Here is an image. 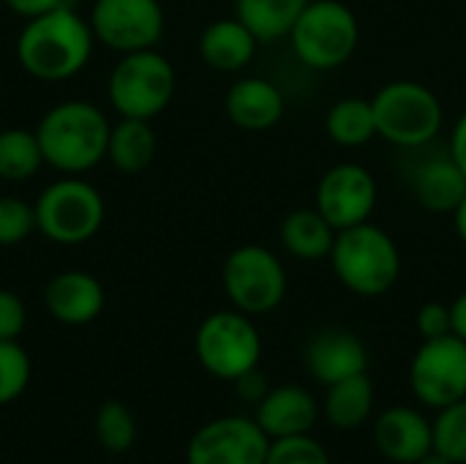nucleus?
Wrapping results in <instances>:
<instances>
[{
  "label": "nucleus",
  "instance_id": "obj_1",
  "mask_svg": "<svg viewBox=\"0 0 466 464\" xmlns=\"http://www.w3.org/2000/svg\"><path fill=\"white\" fill-rule=\"evenodd\" d=\"M93 27L74 5L27 19L16 38L19 66L44 82L76 77L93 55Z\"/></svg>",
  "mask_w": 466,
  "mask_h": 464
},
{
  "label": "nucleus",
  "instance_id": "obj_2",
  "mask_svg": "<svg viewBox=\"0 0 466 464\" xmlns=\"http://www.w3.org/2000/svg\"><path fill=\"white\" fill-rule=\"evenodd\" d=\"M109 131L104 109L79 98L55 104L35 126L44 164L63 175H82L98 167L106 159Z\"/></svg>",
  "mask_w": 466,
  "mask_h": 464
},
{
  "label": "nucleus",
  "instance_id": "obj_3",
  "mask_svg": "<svg viewBox=\"0 0 466 464\" xmlns=\"http://www.w3.org/2000/svg\"><path fill=\"white\" fill-rule=\"evenodd\" d=\"M330 260L341 284L366 298L388 293L401 273V257L393 238L366 222L339 230Z\"/></svg>",
  "mask_w": 466,
  "mask_h": 464
},
{
  "label": "nucleus",
  "instance_id": "obj_4",
  "mask_svg": "<svg viewBox=\"0 0 466 464\" xmlns=\"http://www.w3.org/2000/svg\"><path fill=\"white\" fill-rule=\"evenodd\" d=\"M35 230L52 243L76 246L98 235L106 205L101 191L82 178H60L35 200Z\"/></svg>",
  "mask_w": 466,
  "mask_h": 464
},
{
  "label": "nucleus",
  "instance_id": "obj_5",
  "mask_svg": "<svg viewBox=\"0 0 466 464\" xmlns=\"http://www.w3.org/2000/svg\"><path fill=\"white\" fill-rule=\"evenodd\" d=\"M106 93L120 118L153 120L175 96V68L156 49L128 52L115 63Z\"/></svg>",
  "mask_w": 466,
  "mask_h": 464
},
{
  "label": "nucleus",
  "instance_id": "obj_6",
  "mask_svg": "<svg viewBox=\"0 0 466 464\" xmlns=\"http://www.w3.org/2000/svg\"><path fill=\"white\" fill-rule=\"evenodd\" d=\"M377 134L401 148L429 145L442 126V104L440 98L418 82H390L385 85L374 101Z\"/></svg>",
  "mask_w": 466,
  "mask_h": 464
},
{
  "label": "nucleus",
  "instance_id": "obj_7",
  "mask_svg": "<svg viewBox=\"0 0 466 464\" xmlns=\"http://www.w3.org/2000/svg\"><path fill=\"white\" fill-rule=\"evenodd\" d=\"M295 55L319 71L336 68L358 46L360 27L355 14L339 0H314L303 8L300 19L292 27Z\"/></svg>",
  "mask_w": 466,
  "mask_h": 464
},
{
  "label": "nucleus",
  "instance_id": "obj_8",
  "mask_svg": "<svg viewBox=\"0 0 466 464\" xmlns=\"http://www.w3.org/2000/svg\"><path fill=\"white\" fill-rule=\"evenodd\" d=\"M194 350L205 372L235 383L257 369L262 358V339L243 312H216L202 320L194 336Z\"/></svg>",
  "mask_w": 466,
  "mask_h": 464
},
{
  "label": "nucleus",
  "instance_id": "obj_9",
  "mask_svg": "<svg viewBox=\"0 0 466 464\" xmlns=\"http://www.w3.org/2000/svg\"><path fill=\"white\" fill-rule=\"evenodd\" d=\"M224 290L243 314L273 312L287 293V273L279 257L257 243L238 246L224 263Z\"/></svg>",
  "mask_w": 466,
  "mask_h": 464
},
{
  "label": "nucleus",
  "instance_id": "obj_10",
  "mask_svg": "<svg viewBox=\"0 0 466 464\" xmlns=\"http://www.w3.org/2000/svg\"><path fill=\"white\" fill-rule=\"evenodd\" d=\"M410 386L420 405L442 410L466 399V342L456 334L426 339L412 358Z\"/></svg>",
  "mask_w": 466,
  "mask_h": 464
},
{
  "label": "nucleus",
  "instance_id": "obj_11",
  "mask_svg": "<svg viewBox=\"0 0 466 464\" xmlns=\"http://www.w3.org/2000/svg\"><path fill=\"white\" fill-rule=\"evenodd\" d=\"M87 22L96 41L120 55L153 49L164 36V8L158 0H96Z\"/></svg>",
  "mask_w": 466,
  "mask_h": 464
},
{
  "label": "nucleus",
  "instance_id": "obj_12",
  "mask_svg": "<svg viewBox=\"0 0 466 464\" xmlns=\"http://www.w3.org/2000/svg\"><path fill=\"white\" fill-rule=\"evenodd\" d=\"M270 438L254 418L227 416L208 421L194 432L186 464H265Z\"/></svg>",
  "mask_w": 466,
  "mask_h": 464
},
{
  "label": "nucleus",
  "instance_id": "obj_13",
  "mask_svg": "<svg viewBox=\"0 0 466 464\" xmlns=\"http://www.w3.org/2000/svg\"><path fill=\"white\" fill-rule=\"evenodd\" d=\"M377 205V183L358 164H339L325 172L317 189V211L333 230L363 224Z\"/></svg>",
  "mask_w": 466,
  "mask_h": 464
},
{
  "label": "nucleus",
  "instance_id": "obj_14",
  "mask_svg": "<svg viewBox=\"0 0 466 464\" xmlns=\"http://www.w3.org/2000/svg\"><path fill=\"white\" fill-rule=\"evenodd\" d=\"M374 443L385 459L415 464L434 451V424L415 407H388L374 424Z\"/></svg>",
  "mask_w": 466,
  "mask_h": 464
},
{
  "label": "nucleus",
  "instance_id": "obj_15",
  "mask_svg": "<svg viewBox=\"0 0 466 464\" xmlns=\"http://www.w3.org/2000/svg\"><path fill=\"white\" fill-rule=\"evenodd\" d=\"M104 304L106 293L101 282L85 271H63L44 287V306L63 325L93 323L104 312Z\"/></svg>",
  "mask_w": 466,
  "mask_h": 464
},
{
  "label": "nucleus",
  "instance_id": "obj_16",
  "mask_svg": "<svg viewBox=\"0 0 466 464\" xmlns=\"http://www.w3.org/2000/svg\"><path fill=\"white\" fill-rule=\"evenodd\" d=\"M306 369L322 386H333L352 375H363L369 369V353L352 331L325 328L306 347Z\"/></svg>",
  "mask_w": 466,
  "mask_h": 464
},
{
  "label": "nucleus",
  "instance_id": "obj_17",
  "mask_svg": "<svg viewBox=\"0 0 466 464\" xmlns=\"http://www.w3.org/2000/svg\"><path fill=\"white\" fill-rule=\"evenodd\" d=\"M317 418H319V405L300 386L270 388L268 397L257 405V416H254V421L270 440L311 435Z\"/></svg>",
  "mask_w": 466,
  "mask_h": 464
},
{
  "label": "nucleus",
  "instance_id": "obj_18",
  "mask_svg": "<svg viewBox=\"0 0 466 464\" xmlns=\"http://www.w3.org/2000/svg\"><path fill=\"white\" fill-rule=\"evenodd\" d=\"M227 115L235 126L246 131H265L276 126L284 115L281 90L259 77L240 79L227 93Z\"/></svg>",
  "mask_w": 466,
  "mask_h": 464
},
{
  "label": "nucleus",
  "instance_id": "obj_19",
  "mask_svg": "<svg viewBox=\"0 0 466 464\" xmlns=\"http://www.w3.org/2000/svg\"><path fill=\"white\" fill-rule=\"evenodd\" d=\"M412 189L423 208L434 213H448L456 211L466 197V175L451 153L431 156L415 170Z\"/></svg>",
  "mask_w": 466,
  "mask_h": 464
},
{
  "label": "nucleus",
  "instance_id": "obj_20",
  "mask_svg": "<svg viewBox=\"0 0 466 464\" xmlns=\"http://www.w3.org/2000/svg\"><path fill=\"white\" fill-rule=\"evenodd\" d=\"M199 52L205 63L216 71H238L257 52V36L240 19L210 22L199 38Z\"/></svg>",
  "mask_w": 466,
  "mask_h": 464
},
{
  "label": "nucleus",
  "instance_id": "obj_21",
  "mask_svg": "<svg viewBox=\"0 0 466 464\" xmlns=\"http://www.w3.org/2000/svg\"><path fill=\"white\" fill-rule=\"evenodd\" d=\"M156 131L150 120L142 118H120L109 131L106 159L120 172H142L156 159Z\"/></svg>",
  "mask_w": 466,
  "mask_h": 464
},
{
  "label": "nucleus",
  "instance_id": "obj_22",
  "mask_svg": "<svg viewBox=\"0 0 466 464\" xmlns=\"http://www.w3.org/2000/svg\"><path fill=\"white\" fill-rule=\"evenodd\" d=\"M371 410H374V386L366 372L328 386L322 413L330 427L358 429L369 421Z\"/></svg>",
  "mask_w": 466,
  "mask_h": 464
},
{
  "label": "nucleus",
  "instance_id": "obj_23",
  "mask_svg": "<svg viewBox=\"0 0 466 464\" xmlns=\"http://www.w3.org/2000/svg\"><path fill=\"white\" fill-rule=\"evenodd\" d=\"M311 0H238V19L257 36V41H276L292 33L303 8Z\"/></svg>",
  "mask_w": 466,
  "mask_h": 464
},
{
  "label": "nucleus",
  "instance_id": "obj_24",
  "mask_svg": "<svg viewBox=\"0 0 466 464\" xmlns=\"http://www.w3.org/2000/svg\"><path fill=\"white\" fill-rule=\"evenodd\" d=\"M281 241L287 252L300 260H319L330 254L336 243V230L319 211H295L284 219Z\"/></svg>",
  "mask_w": 466,
  "mask_h": 464
},
{
  "label": "nucleus",
  "instance_id": "obj_25",
  "mask_svg": "<svg viewBox=\"0 0 466 464\" xmlns=\"http://www.w3.org/2000/svg\"><path fill=\"white\" fill-rule=\"evenodd\" d=\"M44 164V153L35 131L3 129L0 131V178L8 183L30 180Z\"/></svg>",
  "mask_w": 466,
  "mask_h": 464
},
{
  "label": "nucleus",
  "instance_id": "obj_26",
  "mask_svg": "<svg viewBox=\"0 0 466 464\" xmlns=\"http://www.w3.org/2000/svg\"><path fill=\"white\" fill-rule=\"evenodd\" d=\"M328 134L333 142L355 148L369 142L377 134L374 107L363 98H344L330 107L328 112Z\"/></svg>",
  "mask_w": 466,
  "mask_h": 464
},
{
  "label": "nucleus",
  "instance_id": "obj_27",
  "mask_svg": "<svg viewBox=\"0 0 466 464\" xmlns=\"http://www.w3.org/2000/svg\"><path fill=\"white\" fill-rule=\"evenodd\" d=\"M96 440L109 454H126L137 443V421L123 402H104L96 413Z\"/></svg>",
  "mask_w": 466,
  "mask_h": 464
},
{
  "label": "nucleus",
  "instance_id": "obj_28",
  "mask_svg": "<svg viewBox=\"0 0 466 464\" xmlns=\"http://www.w3.org/2000/svg\"><path fill=\"white\" fill-rule=\"evenodd\" d=\"M434 451L453 464H466V399L440 410L434 421Z\"/></svg>",
  "mask_w": 466,
  "mask_h": 464
},
{
  "label": "nucleus",
  "instance_id": "obj_29",
  "mask_svg": "<svg viewBox=\"0 0 466 464\" xmlns=\"http://www.w3.org/2000/svg\"><path fill=\"white\" fill-rule=\"evenodd\" d=\"M30 356L19 342H0V407L19 399L30 383Z\"/></svg>",
  "mask_w": 466,
  "mask_h": 464
},
{
  "label": "nucleus",
  "instance_id": "obj_30",
  "mask_svg": "<svg viewBox=\"0 0 466 464\" xmlns=\"http://www.w3.org/2000/svg\"><path fill=\"white\" fill-rule=\"evenodd\" d=\"M265 464H333L330 454L319 440L311 435H295V438H281L270 440L268 459Z\"/></svg>",
  "mask_w": 466,
  "mask_h": 464
},
{
  "label": "nucleus",
  "instance_id": "obj_31",
  "mask_svg": "<svg viewBox=\"0 0 466 464\" xmlns=\"http://www.w3.org/2000/svg\"><path fill=\"white\" fill-rule=\"evenodd\" d=\"M35 230V208L19 197H0V246H16Z\"/></svg>",
  "mask_w": 466,
  "mask_h": 464
},
{
  "label": "nucleus",
  "instance_id": "obj_32",
  "mask_svg": "<svg viewBox=\"0 0 466 464\" xmlns=\"http://www.w3.org/2000/svg\"><path fill=\"white\" fill-rule=\"evenodd\" d=\"M27 309L14 290L0 287V342H16L25 331Z\"/></svg>",
  "mask_w": 466,
  "mask_h": 464
},
{
  "label": "nucleus",
  "instance_id": "obj_33",
  "mask_svg": "<svg viewBox=\"0 0 466 464\" xmlns=\"http://www.w3.org/2000/svg\"><path fill=\"white\" fill-rule=\"evenodd\" d=\"M418 331L423 339H440L453 334V320H451V306L445 304H423L418 312Z\"/></svg>",
  "mask_w": 466,
  "mask_h": 464
},
{
  "label": "nucleus",
  "instance_id": "obj_34",
  "mask_svg": "<svg viewBox=\"0 0 466 464\" xmlns=\"http://www.w3.org/2000/svg\"><path fill=\"white\" fill-rule=\"evenodd\" d=\"M235 391H238V397H240L243 402L259 405V402L268 397L270 386H268V380H265V375H262L259 369H251V372H246L243 377L235 380Z\"/></svg>",
  "mask_w": 466,
  "mask_h": 464
},
{
  "label": "nucleus",
  "instance_id": "obj_35",
  "mask_svg": "<svg viewBox=\"0 0 466 464\" xmlns=\"http://www.w3.org/2000/svg\"><path fill=\"white\" fill-rule=\"evenodd\" d=\"M3 3L8 5V11H14V14L22 16V19H35V16L49 14V11L74 5L71 0H3Z\"/></svg>",
  "mask_w": 466,
  "mask_h": 464
},
{
  "label": "nucleus",
  "instance_id": "obj_36",
  "mask_svg": "<svg viewBox=\"0 0 466 464\" xmlns=\"http://www.w3.org/2000/svg\"><path fill=\"white\" fill-rule=\"evenodd\" d=\"M451 156L456 159V164L464 170L466 175V115L459 120L456 131H453V139H451Z\"/></svg>",
  "mask_w": 466,
  "mask_h": 464
},
{
  "label": "nucleus",
  "instance_id": "obj_37",
  "mask_svg": "<svg viewBox=\"0 0 466 464\" xmlns=\"http://www.w3.org/2000/svg\"><path fill=\"white\" fill-rule=\"evenodd\" d=\"M451 320H453V334L466 342V293L456 298V304L451 306Z\"/></svg>",
  "mask_w": 466,
  "mask_h": 464
},
{
  "label": "nucleus",
  "instance_id": "obj_38",
  "mask_svg": "<svg viewBox=\"0 0 466 464\" xmlns=\"http://www.w3.org/2000/svg\"><path fill=\"white\" fill-rule=\"evenodd\" d=\"M456 230H459L461 241L466 243V197L459 202V208H456Z\"/></svg>",
  "mask_w": 466,
  "mask_h": 464
},
{
  "label": "nucleus",
  "instance_id": "obj_39",
  "mask_svg": "<svg viewBox=\"0 0 466 464\" xmlns=\"http://www.w3.org/2000/svg\"><path fill=\"white\" fill-rule=\"evenodd\" d=\"M415 464H453L445 454H440V451H429L420 462H415Z\"/></svg>",
  "mask_w": 466,
  "mask_h": 464
}]
</instances>
